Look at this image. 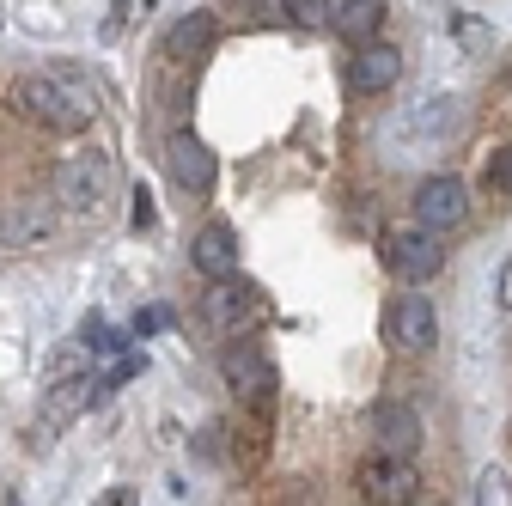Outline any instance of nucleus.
<instances>
[{"instance_id":"1","label":"nucleus","mask_w":512,"mask_h":506,"mask_svg":"<svg viewBox=\"0 0 512 506\" xmlns=\"http://www.w3.org/2000/svg\"><path fill=\"white\" fill-rule=\"evenodd\" d=\"M13 104L25 122H37V129L49 135H86L98 122V92L92 80H80L74 68H43V74H25L13 86Z\"/></svg>"},{"instance_id":"2","label":"nucleus","mask_w":512,"mask_h":506,"mask_svg":"<svg viewBox=\"0 0 512 506\" xmlns=\"http://www.w3.org/2000/svg\"><path fill=\"white\" fill-rule=\"evenodd\" d=\"M354 488H360V500H366V506H415L421 470H415V458L372 452V458H360V470H354Z\"/></svg>"},{"instance_id":"3","label":"nucleus","mask_w":512,"mask_h":506,"mask_svg":"<svg viewBox=\"0 0 512 506\" xmlns=\"http://www.w3.org/2000/svg\"><path fill=\"white\" fill-rule=\"evenodd\" d=\"M378 257H384V269H391L397 281H433L445 269V244L427 226H403V232H384Z\"/></svg>"},{"instance_id":"4","label":"nucleus","mask_w":512,"mask_h":506,"mask_svg":"<svg viewBox=\"0 0 512 506\" xmlns=\"http://www.w3.org/2000/svg\"><path fill=\"white\" fill-rule=\"evenodd\" d=\"M55 196H61V208H74V214H98L104 208V196H110V159L104 153H74V159H61V171H55Z\"/></svg>"},{"instance_id":"5","label":"nucleus","mask_w":512,"mask_h":506,"mask_svg":"<svg viewBox=\"0 0 512 506\" xmlns=\"http://www.w3.org/2000/svg\"><path fill=\"white\" fill-rule=\"evenodd\" d=\"M92 403H98V378H61V385H49L43 391V409L31 421V439H37V446H55L61 427H74Z\"/></svg>"},{"instance_id":"6","label":"nucleus","mask_w":512,"mask_h":506,"mask_svg":"<svg viewBox=\"0 0 512 506\" xmlns=\"http://www.w3.org/2000/svg\"><path fill=\"white\" fill-rule=\"evenodd\" d=\"M470 220V189H464V177H427L421 189H415V226H427V232H458Z\"/></svg>"},{"instance_id":"7","label":"nucleus","mask_w":512,"mask_h":506,"mask_svg":"<svg viewBox=\"0 0 512 506\" xmlns=\"http://www.w3.org/2000/svg\"><path fill=\"white\" fill-rule=\"evenodd\" d=\"M384 324H391V342L403 354H427L439 342V311H433L427 293H397L391 311H384Z\"/></svg>"},{"instance_id":"8","label":"nucleus","mask_w":512,"mask_h":506,"mask_svg":"<svg viewBox=\"0 0 512 506\" xmlns=\"http://www.w3.org/2000/svg\"><path fill=\"white\" fill-rule=\"evenodd\" d=\"M403 80V55L391 49V43H354V61H348V92H360V98H378V92H391Z\"/></svg>"},{"instance_id":"9","label":"nucleus","mask_w":512,"mask_h":506,"mask_svg":"<svg viewBox=\"0 0 512 506\" xmlns=\"http://www.w3.org/2000/svg\"><path fill=\"white\" fill-rule=\"evenodd\" d=\"M165 165H171V177L189 189V196H208L214 177H220V165H214L208 141H202V135H189V129H177V135L165 141Z\"/></svg>"},{"instance_id":"10","label":"nucleus","mask_w":512,"mask_h":506,"mask_svg":"<svg viewBox=\"0 0 512 506\" xmlns=\"http://www.w3.org/2000/svg\"><path fill=\"white\" fill-rule=\"evenodd\" d=\"M226 385H232L238 397H250V403H269V391H275L269 354L256 348V342H232V348H226Z\"/></svg>"},{"instance_id":"11","label":"nucleus","mask_w":512,"mask_h":506,"mask_svg":"<svg viewBox=\"0 0 512 506\" xmlns=\"http://www.w3.org/2000/svg\"><path fill=\"white\" fill-rule=\"evenodd\" d=\"M189 263H196L208 281H232L238 275V232L226 220H208L196 232V244H189Z\"/></svg>"},{"instance_id":"12","label":"nucleus","mask_w":512,"mask_h":506,"mask_svg":"<svg viewBox=\"0 0 512 506\" xmlns=\"http://www.w3.org/2000/svg\"><path fill=\"white\" fill-rule=\"evenodd\" d=\"M372 433H378V452H391V458H415L421 452V415L409 403H378L372 409Z\"/></svg>"},{"instance_id":"13","label":"nucleus","mask_w":512,"mask_h":506,"mask_svg":"<svg viewBox=\"0 0 512 506\" xmlns=\"http://www.w3.org/2000/svg\"><path fill=\"white\" fill-rule=\"evenodd\" d=\"M49 226H55V214H49L37 196L0 208V244H7V250H31V244H43V238H49Z\"/></svg>"},{"instance_id":"14","label":"nucleus","mask_w":512,"mask_h":506,"mask_svg":"<svg viewBox=\"0 0 512 506\" xmlns=\"http://www.w3.org/2000/svg\"><path fill=\"white\" fill-rule=\"evenodd\" d=\"M208 318H214L226 336H238V324L256 318V293H250V287H232V281H214V293H208Z\"/></svg>"},{"instance_id":"15","label":"nucleus","mask_w":512,"mask_h":506,"mask_svg":"<svg viewBox=\"0 0 512 506\" xmlns=\"http://www.w3.org/2000/svg\"><path fill=\"white\" fill-rule=\"evenodd\" d=\"M384 31V0H336V37L372 43Z\"/></svg>"},{"instance_id":"16","label":"nucleus","mask_w":512,"mask_h":506,"mask_svg":"<svg viewBox=\"0 0 512 506\" xmlns=\"http://www.w3.org/2000/svg\"><path fill=\"white\" fill-rule=\"evenodd\" d=\"M208 43H214V19H208V13L177 19V25H171V37H165V49H171V55H202Z\"/></svg>"},{"instance_id":"17","label":"nucleus","mask_w":512,"mask_h":506,"mask_svg":"<svg viewBox=\"0 0 512 506\" xmlns=\"http://www.w3.org/2000/svg\"><path fill=\"white\" fill-rule=\"evenodd\" d=\"M281 19L293 31H330L336 25V0H281Z\"/></svg>"},{"instance_id":"18","label":"nucleus","mask_w":512,"mask_h":506,"mask_svg":"<svg viewBox=\"0 0 512 506\" xmlns=\"http://www.w3.org/2000/svg\"><path fill=\"white\" fill-rule=\"evenodd\" d=\"M476 506H512V476H506L500 464H488V470L476 476Z\"/></svg>"},{"instance_id":"19","label":"nucleus","mask_w":512,"mask_h":506,"mask_svg":"<svg viewBox=\"0 0 512 506\" xmlns=\"http://www.w3.org/2000/svg\"><path fill=\"white\" fill-rule=\"evenodd\" d=\"M80 336H86V348H92V354H122V342H128V336H116L104 318H86V330H80Z\"/></svg>"},{"instance_id":"20","label":"nucleus","mask_w":512,"mask_h":506,"mask_svg":"<svg viewBox=\"0 0 512 506\" xmlns=\"http://www.w3.org/2000/svg\"><path fill=\"white\" fill-rule=\"evenodd\" d=\"M488 183L500 189V196H512V141L494 153V165H488Z\"/></svg>"},{"instance_id":"21","label":"nucleus","mask_w":512,"mask_h":506,"mask_svg":"<svg viewBox=\"0 0 512 506\" xmlns=\"http://www.w3.org/2000/svg\"><path fill=\"white\" fill-rule=\"evenodd\" d=\"M458 43H464V49H488V43H494V25H482V19H458Z\"/></svg>"},{"instance_id":"22","label":"nucleus","mask_w":512,"mask_h":506,"mask_svg":"<svg viewBox=\"0 0 512 506\" xmlns=\"http://www.w3.org/2000/svg\"><path fill=\"white\" fill-rule=\"evenodd\" d=\"M128 226H135V232L153 226V196H147V189H135V202H128Z\"/></svg>"},{"instance_id":"23","label":"nucleus","mask_w":512,"mask_h":506,"mask_svg":"<svg viewBox=\"0 0 512 506\" xmlns=\"http://www.w3.org/2000/svg\"><path fill=\"white\" fill-rule=\"evenodd\" d=\"M171 318H165V311H141V318H135V336H159Z\"/></svg>"},{"instance_id":"24","label":"nucleus","mask_w":512,"mask_h":506,"mask_svg":"<svg viewBox=\"0 0 512 506\" xmlns=\"http://www.w3.org/2000/svg\"><path fill=\"white\" fill-rule=\"evenodd\" d=\"M494 293H500V311H512V257L500 263V281H494Z\"/></svg>"},{"instance_id":"25","label":"nucleus","mask_w":512,"mask_h":506,"mask_svg":"<svg viewBox=\"0 0 512 506\" xmlns=\"http://www.w3.org/2000/svg\"><path fill=\"white\" fill-rule=\"evenodd\" d=\"M92 506H135V488H104Z\"/></svg>"},{"instance_id":"26","label":"nucleus","mask_w":512,"mask_h":506,"mask_svg":"<svg viewBox=\"0 0 512 506\" xmlns=\"http://www.w3.org/2000/svg\"><path fill=\"white\" fill-rule=\"evenodd\" d=\"M433 506H439V500H433Z\"/></svg>"}]
</instances>
